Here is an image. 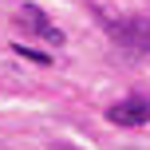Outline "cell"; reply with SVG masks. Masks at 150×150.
I'll return each mask as SVG.
<instances>
[{
  "label": "cell",
  "mask_w": 150,
  "mask_h": 150,
  "mask_svg": "<svg viewBox=\"0 0 150 150\" xmlns=\"http://www.w3.org/2000/svg\"><path fill=\"white\" fill-rule=\"evenodd\" d=\"M111 40L127 52H150V20L146 16H122V20H103Z\"/></svg>",
  "instance_id": "6da1fadb"
},
{
  "label": "cell",
  "mask_w": 150,
  "mask_h": 150,
  "mask_svg": "<svg viewBox=\"0 0 150 150\" xmlns=\"http://www.w3.org/2000/svg\"><path fill=\"white\" fill-rule=\"evenodd\" d=\"M16 24H20L28 36H40V40H47V44H55V47H63V32L55 28L52 20L44 16V8H36V4H24L20 8V16H16Z\"/></svg>",
  "instance_id": "7a4b0ae2"
},
{
  "label": "cell",
  "mask_w": 150,
  "mask_h": 150,
  "mask_svg": "<svg viewBox=\"0 0 150 150\" xmlns=\"http://www.w3.org/2000/svg\"><path fill=\"white\" fill-rule=\"evenodd\" d=\"M127 150H150V146H127Z\"/></svg>",
  "instance_id": "277c9868"
},
{
  "label": "cell",
  "mask_w": 150,
  "mask_h": 150,
  "mask_svg": "<svg viewBox=\"0 0 150 150\" xmlns=\"http://www.w3.org/2000/svg\"><path fill=\"white\" fill-rule=\"evenodd\" d=\"M107 122H115V127H142L150 122V99H122V103H115L111 111H107Z\"/></svg>",
  "instance_id": "3957f363"
}]
</instances>
